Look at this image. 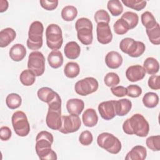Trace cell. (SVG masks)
Returning a JSON list of instances; mask_svg holds the SVG:
<instances>
[{
    "mask_svg": "<svg viewBox=\"0 0 160 160\" xmlns=\"http://www.w3.org/2000/svg\"><path fill=\"white\" fill-rule=\"evenodd\" d=\"M122 129L127 134H135L143 138L147 136L149 133V124L142 114L137 113L124 122Z\"/></svg>",
    "mask_w": 160,
    "mask_h": 160,
    "instance_id": "6da1fadb",
    "label": "cell"
},
{
    "mask_svg": "<svg viewBox=\"0 0 160 160\" xmlns=\"http://www.w3.org/2000/svg\"><path fill=\"white\" fill-rule=\"evenodd\" d=\"M48 111L46 117L48 127L52 130H59L61 126V99L58 94L48 103Z\"/></svg>",
    "mask_w": 160,
    "mask_h": 160,
    "instance_id": "7a4b0ae2",
    "label": "cell"
},
{
    "mask_svg": "<svg viewBox=\"0 0 160 160\" xmlns=\"http://www.w3.org/2000/svg\"><path fill=\"white\" fill-rule=\"evenodd\" d=\"M44 26L41 22L39 21H33L29 29L28 39L26 41L28 48L33 51L38 50L42 46V35Z\"/></svg>",
    "mask_w": 160,
    "mask_h": 160,
    "instance_id": "3957f363",
    "label": "cell"
},
{
    "mask_svg": "<svg viewBox=\"0 0 160 160\" xmlns=\"http://www.w3.org/2000/svg\"><path fill=\"white\" fill-rule=\"evenodd\" d=\"M77 37L84 45H90L92 42V23L88 18H79L75 23Z\"/></svg>",
    "mask_w": 160,
    "mask_h": 160,
    "instance_id": "277c9868",
    "label": "cell"
},
{
    "mask_svg": "<svg viewBox=\"0 0 160 160\" xmlns=\"http://www.w3.org/2000/svg\"><path fill=\"white\" fill-rule=\"evenodd\" d=\"M97 143L99 147L114 154L119 153L122 148L119 139L109 132L100 134L98 136Z\"/></svg>",
    "mask_w": 160,
    "mask_h": 160,
    "instance_id": "5b68a950",
    "label": "cell"
},
{
    "mask_svg": "<svg viewBox=\"0 0 160 160\" xmlns=\"http://www.w3.org/2000/svg\"><path fill=\"white\" fill-rule=\"evenodd\" d=\"M119 48L124 53L128 54L129 56L138 58L144 52L146 46L141 41H135L131 38H125L121 41Z\"/></svg>",
    "mask_w": 160,
    "mask_h": 160,
    "instance_id": "8992f818",
    "label": "cell"
},
{
    "mask_svg": "<svg viewBox=\"0 0 160 160\" xmlns=\"http://www.w3.org/2000/svg\"><path fill=\"white\" fill-rule=\"evenodd\" d=\"M46 44L52 50H58L63 42L62 32L61 28L56 24H51L46 29Z\"/></svg>",
    "mask_w": 160,
    "mask_h": 160,
    "instance_id": "52a82bcc",
    "label": "cell"
},
{
    "mask_svg": "<svg viewBox=\"0 0 160 160\" xmlns=\"http://www.w3.org/2000/svg\"><path fill=\"white\" fill-rule=\"evenodd\" d=\"M12 125L15 133L21 137L28 135L30 132V125L26 114L21 111L13 113L11 118Z\"/></svg>",
    "mask_w": 160,
    "mask_h": 160,
    "instance_id": "ba28073f",
    "label": "cell"
},
{
    "mask_svg": "<svg viewBox=\"0 0 160 160\" xmlns=\"http://www.w3.org/2000/svg\"><path fill=\"white\" fill-rule=\"evenodd\" d=\"M28 68L36 76H42L45 71V58L43 54L38 51L31 52L28 57Z\"/></svg>",
    "mask_w": 160,
    "mask_h": 160,
    "instance_id": "9c48e42d",
    "label": "cell"
},
{
    "mask_svg": "<svg viewBox=\"0 0 160 160\" xmlns=\"http://www.w3.org/2000/svg\"><path fill=\"white\" fill-rule=\"evenodd\" d=\"M51 142L45 139L36 140V152L41 160H56L58 159L57 154L51 149Z\"/></svg>",
    "mask_w": 160,
    "mask_h": 160,
    "instance_id": "30bf717a",
    "label": "cell"
},
{
    "mask_svg": "<svg viewBox=\"0 0 160 160\" xmlns=\"http://www.w3.org/2000/svg\"><path fill=\"white\" fill-rule=\"evenodd\" d=\"M99 87L98 81L92 77H87L77 81L74 89L79 95L86 96L96 92Z\"/></svg>",
    "mask_w": 160,
    "mask_h": 160,
    "instance_id": "8fae6325",
    "label": "cell"
},
{
    "mask_svg": "<svg viewBox=\"0 0 160 160\" xmlns=\"http://www.w3.org/2000/svg\"><path fill=\"white\" fill-rule=\"evenodd\" d=\"M81 126L79 116L70 114L62 116V123L59 131L63 134H69L78 131Z\"/></svg>",
    "mask_w": 160,
    "mask_h": 160,
    "instance_id": "7c38bea8",
    "label": "cell"
},
{
    "mask_svg": "<svg viewBox=\"0 0 160 160\" xmlns=\"http://www.w3.org/2000/svg\"><path fill=\"white\" fill-rule=\"evenodd\" d=\"M96 34L98 41L102 44H109L112 41V34L108 23H98L96 27Z\"/></svg>",
    "mask_w": 160,
    "mask_h": 160,
    "instance_id": "4fadbf2b",
    "label": "cell"
},
{
    "mask_svg": "<svg viewBox=\"0 0 160 160\" xmlns=\"http://www.w3.org/2000/svg\"><path fill=\"white\" fill-rule=\"evenodd\" d=\"M98 111L101 118L105 120H111L116 116L115 100L106 101L101 102Z\"/></svg>",
    "mask_w": 160,
    "mask_h": 160,
    "instance_id": "5bb4252c",
    "label": "cell"
},
{
    "mask_svg": "<svg viewBox=\"0 0 160 160\" xmlns=\"http://www.w3.org/2000/svg\"><path fill=\"white\" fill-rule=\"evenodd\" d=\"M146 75L144 68L140 65H132L129 66L126 71V76L131 82H137L142 80Z\"/></svg>",
    "mask_w": 160,
    "mask_h": 160,
    "instance_id": "9a60e30c",
    "label": "cell"
},
{
    "mask_svg": "<svg viewBox=\"0 0 160 160\" xmlns=\"http://www.w3.org/2000/svg\"><path fill=\"white\" fill-rule=\"evenodd\" d=\"M122 61L123 59L122 56L117 51H110L105 57V63L110 69L119 68L122 65Z\"/></svg>",
    "mask_w": 160,
    "mask_h": 160,
    "instance_id": "2e32d148",
    "label": "cell"
},
{
    "mask_svg": "<svg viewBox=\"0 0 160 160\" xmlns=\"http://www.w3.org/2000/svg\"><path fill=\"white\" fill-rule=\"evenodd\" d=\"M84 108V102L78 98L69 99L66 102V109L69 114L80 115Z\"/></svg>",
    "mask_w": 160,
    "mask_h": 160,
    "instance_id": "e0dca14e",
    "label": "cell"
},
{
    "mask_svg": "<svg viewBox=\"0 0 160 160\" xmlns=\"http://www.w3.org/2000/svg\"><path fill=\"white\" fill-rule=\"evenodd\" d=\"M147 156V151L145 147L137 145L134 146L128 152L125 157L126 160H144Z\"/></svg>",
    "mask_w": 160,
    "mask_h": 160,
    "instance_id": "ac0fdd59",
    "label": "cell"
},
{
    "mask_svg": "<svg viewBox=\"0 0 160 160\" xmlns=\"http://www.w3.org/2000/svg\"><path fill=\"white\" fill-rule=\"evenodd\" d=\"M16 33L11 28L3 29L0 32V47L5 48L12 42L16 38Z\"/></svg>",
    "mask_w": 160,
    "mask_h": 160,
    "instance_id": "d6986e66",
    "label": "cell"
},
{
    "mask_svg": "<svg viewBox=\"0 0 160 160\" xmlns=\"http://www.w3.org/2000/svg\"><path fill=\"white\" fill-rule=\"evenodd\" d=\"M82 120L85 126L92 128L97 124L98 116L94 109L88 108L83 112L82 115Z\"/></svg>",
    "mask_w": 160,
    "mask_h": 160,
    "instance_id": "ffe728a7",
    "label": "cell"
},
{
    "mask_svg": "<svg viewBox=\"0 0 160 160\" xmlns=\"http://www.w3.org/2000/svg\"><path fill=\"white\" fill-rule=\"evenodd\" d=\"M26 49L22 44H16L13 45L9 52L11 59L16 62L22 61L26 56Z\"/></svg>",
    "mask_w": 160,
    "mask_h": 160,
    "instance_id": "44dd1931",
    "label": "cell"
},
{
    "mask_svg": "<svg viewBox=\"0 0 160 160\" xmlns=\"http://www.w3.org/2000/svg\"><path fill=\"white\" fill-rule=\"evenodd\" d=\"M64 52L66 58L70 59H75L80 55L81 48L76 42L70 41L65 45Z\"/></svg>",
    "mask_w": 160,
    "mask_h": 160,
    "instance_id": "7402d4cb",
    "label": "cell"
},
{
    "mask_svg": "<svg viewBox=\"0 0 160 160\" xmlns=\"http://www.w3.org/2000/svg\"><path fill=\"white\" fill-rule=\"evenodd\" d=\"M116 115L124 116L126 115L132 108V102L128 99H121L115 101Z\"/></svg>",
    "mask_w": 160,
    "mask_h": 160,
    "instance_id": "603a6c76",
    "label": "cell"
},
{
    "mask_svg": "<svg viewBox=\"0 0 160 160\" xmlns=\"http://www.w3.org/2000/svg\"><path fill=\"white\" fill-rule=\"evenodd\" d=\"M48 61L51 68L54 69L60 68L62 65L64 61L63 56L61 52L59 50H52L48 54Z\"/></svg>",
    "mask_w": 160,
    "mask_h": 160,
    "instance_id": "cb8c5ba5",
    "label": "cell"
},
{
    "mask_svg": "<svg viewBox=\"0 0 160 160\" xmlns=\"http://www.w3.org/2000/svg\"><path fill=\"white\" fill-rule=\"evenodd\" d=\"M142 67L148 74L154 75L159 70V63L155 58L149 57L144 60Z\"/></svg>",
    "mask_w": 160,
    "mask_h": 160,
    "instance_id": "d4e9b609",
    "label": "cell"
},
{
    "mask_svg": "<svg viewBox=\"0 0 160 160\" xmlns=\"http://www.w3.org/2000/svg\"><path fill=\"white\" fill-rule=\"evenodd\" d=\"M57 92L48 87H42L38 89L37 95L38 98L42 102L48 103L56 96Z\"/></svg>",
    "mask_w": 160,
    "mask_h": 160,
    "instance_id": "484cf974",
    "label": "cell"
},
{
    "mask_svg": "<svg viewBox=\"0 0 160 160\" xmlns=\"http://www.w3.org/2000/svg\"><path fill=\"white\" fill-rule=\"evenodd\" d=\"M80 72L79 64L76 62H68L64 68V73L65 76L69 78H74L77 77Z\"/></svg>",
    "mask_w": 160,
    "mask_h": 160,
    "instance_id": "4316f807",
    "label": "cell"
},
{
    "mask_svg": "<svg viewBox=\"0 0 160 160\" xmlns=\"http://www.w3.org/2000/svg\"><path fill=\"white\" fill-rule=\"evenodd\" d=\"M35 74L30 69H25L22 71L19 76L21 82L25 86L32 85L36 81Z\"/></svg>",
    "mask_w": 160,
    "mask_h": 160,
    "instance_id": "83f0119b",
    "label": "cell"
},
{
    "mask_svg": "<svg viewBox=\"0 0 160 160\" xmlns=\"http://www.w3.org/2000/svg\"><path fill=\"white\" fill-rule=\"evenodd\" d=\"M142 102L148 108H155L159 102V96L155 92H148L143 96Z\"/></svg>",
    "mask_w": 160,
    "mask_h": 160,
    "instance_id": "f1b7e54d",
    "label": "cell"
},
{
    "mask_svg": "<svg viewBox=\"0 0 160 160\" xmlns=\"http://www.w3.org/2000/svg\"><path fill=\"white\" fill-rule=\"evenodd\" d=\"M61 17L66 21H73L78 15V10L74 6L68 5L64 7L61 11Z\"/></svg>",
    "mask_w": 160,
    "mask_h": 160,
    "instance_id": "f546056e",
    "label": "cell"
},
{
    "mask_svg": "<svg viewBox=\"0 0 160 160\" xmlns=\"http://www.w3.org/2000/svg\"><path fill=\"white\" fill-rule=\"evenodd\" d=\"M128 25L130 29L134 28L138 24L139 16L138 15L132 11L125 12L121 18Z\"/></svg>",
    "mask_w": 160,
    "mask_h": 160,
    "instance_id": "4dcf8cb0",
    "label": "cell"
},
{
    "mask_svg": "<svg viewBox=\"0 0 160 160\" xmlns=\"http://www.w3.org/2000/svg\"><path fill=\"white\" fill-rule=\"evenodd\" d=\"M22 103V98L18 94L11 93L6 98V104L11 109L18 108Z\"/></svg>",
    "mask_w": 160,
    "mask_h": 160,
    "instance_id": "1f68e13d",
    "label": "cell"
},
{
    "mask_svg": "<svg viewBox=\"0 0 160 160\" xmlns=\"http://www.w3.org/2000/svg\"><path fill=\"white\" fill-rule=\"evenodd\" d=\"M141 19L142 25L146 29L153 28L158 23L153 14L149 11H145L141 14Z\"/></svg>",
    "mask_w": 160,
    "mask_h": 160,
    "instance_id": "d6a6232c",
    "label": "cell"
},
{
    "mask_svg": "<svg viewBox=\"0 0 160 160\" xmlns=\"http://www.w3.org/2000/svg\"><path fill=\"white\" fill-rule=\"evenodd\" d=\"M146 34L152 44L155 45L160 44V28L159 23H157L153 28L146 29Z\"/></svg>",
    "mask_w": 160,
    "mask_h": 160,
    "instance_id": "836d02e7",
    "label": "cell"
},
{
    "mask_svg": "<svg viewBox=\"0 0 160 160\" xmlns=\"http://www.w3.org/2000/svg\"><path fill=\"white\" fill-rule=\"evenodd\" d=\"M107 8L113 16H118L123 11V6L119 0L109 1L107 4Z\"/></svg>",
    "mask_w": 160,
    "mask_h": 160,
    "instance_id": "e575fe53",
    "label": "cell"
},
{
    "mask_svg": "<svg viewBox=\"0 0 160 160\" xmlns=\"http://www.w3.org/2000/svg\"><path fill=\"white\" fill-rule=\"evenodd\" d=\"M121 2H122L126 6L138 11L143 9L146 7L147 3L146 1L139 0H122Z\"/></svg>",
    "mask_w": 160,
    "mask_h": 160,
    "instance_id": "d590c367",
    "label": "cell"
},
{
    "mask_svg": "<svg viewBox=\"0 0 160 160\" xmlns=\"http://www.w3.org/2000/svg\"><path fill=\"white\" fill-rule=\"evenodd\" d=\"M147 147L153 151H159L160 150V136H151L148 137L146 141Z\"/></svg>",
    "mask_w": 160,
    "mask_h": 160,
    "instance_id": "8d00e7d4",
    "label": "cell"
},
{
    "mask_svg": "<svg viewBox=\"0 0 160 160\" xmlns=\"http://www.w3.org/2000/svg\"><path fill=\"white\" fill-rule=\"evenodd\" d=\"M114 31L118 35L126 34L130 29L127 23L121 18L118 19L113 26Z\"/></svg>",
    "mask_w": 160,
    "mask_h": 160,
    "instance_id": "74e56055",
    "label": "cell"
},
{
    "mask_svg": "<svg viewBox=\"0 0 160 160\" xmlns=\"http://www.w3.org/2000/svg\"><path fill=\"white\" fill-rule=\"evenodd\" d=\"M104 82L105 85L108 87L112 88L116 86L120 82L119 76L113 72H110L106 74L104 78Z\"/></svg>",
    "mask_w": 160,
    "mask_h": 160,
    "instance_id": "f35d334b",
    "label": "cell"
},
{
    "mask_svg": "<svg viewBox=\"0 0 160 160\" xmlns=\"http://www.w3.org/2000/svg\"><path fill=\"white\" fill-rule=\"evenodd\" d=\"M94 18L97 24L99 22H106L109 24L111 19L109 13L104 9L97 11L94 14Z\"/></svg>",
    "mask_w": 160,
    "mask_h": 160,
    "instance_id": "ab89813d",
    "label": "cell"
},
{
    "mask_svg": "<svg viewBox=\"0 0 160 160\" xmlns=\"http://www.w3.org/2000/svg\"><path fill=\"white\" fill-rule=\"evenodd\" d=\"M79 141L82 145L89 146L93 141V136L92 133L89 131H82L79 138Z\"/></svg>",
    "mask_w": 160,
    "mask_h": 160,
    "instance_id": "60d3db41",
    "label": "cell"
},
{
    "mask_svg": "<svg viewBox=\"0 0 160 160\" xmlns=\"http://www.w3.org/2000/svg\"><path fill=\"white\" fill-rule=\"evenodd\" d=\"M127 96L131 98H136L142 94V89L136 84H131L126 88Z\"/></svg>",
    "mask_w": 160,
    "mask_h": 160,
    "instance_id": "b9f144b4",
    "label": "cell"
},
{
    "mask_svg": "<svg viewBox=\"0 0 160 160\" xmlns=\"http://www.w3.org/2000/svg\"><path fill=\"white\" fill-rule=\"evenodd\" d=\"M39 3L42 8L48 11H52L55 9L58 6L59 1L58 0L48 1V0H41Z\"/></svg>",
    "mask_w": 160,
    "mask_h": 160,
    "instance_id": "7bdbcfd3",
    "label": "cell"
},
{
    "mask_svg": "<svg viewBox=\"0 0 160 160\" xmlns=\"http://www.w3.org/2000/svg\"><path fill=\"white\" fill-rule=\"evenodd\" d=\"M148 86L154 90L160 89V77L158 75H152L148 79Z\"/></svg>",
    "mask_w": 160,
    "mask_h": 160,
    "instance_id": "ee69618b",
    "label": "cell"
},
{
    "mask_svg": "<svg viewBox=\"0 0 160 160\" xmlns=\"http://www.w3.org/2000/svg\"><path fill=\"white\" fill-rule=\"evenodd\" d=\"M111 92L116 96V97L121 98L127 95V89L126 88L122 86H116L112 88H111Z\"/></svg>",
    "mask_w": 160,
    "mask_h": 160,
    "instance_id": "f6af8a7d",
    "label": "cell"
},
{
    "mask_svg": "<svg viewBox=\"0 0 160 160\" xmlns=\"http://www.w3.org/2000/svg\"><path fill=\"white\" fill-rule=\"evenodd\" d=\"M12 136V132L8 126H2L0 129V138L2 141H8Z\"/></svg>",
    "mask_w": 160,
    "mask_h": 160,
    "instance_id": "bcb514c9",
    "label": "cell"
},
{
    "mask_svg": "<svg viewBox=\"0 0 160 160\" xmlns=\"http://www.w3.org/2000/svg\"><path fill=\"white\" fill-rule=\"evenodd\" d=\"M40 139H45L50 141L51 142H53L54 141V138L51 133H50L48 131H40L36 136V140H38Z\"/></svg>",
    "mask_w": 160,
    "mask_h": 160,
    "instance_id": "7dc6e473",
    "label": "cell"
},
{
    "mask_svg": "<svg viewBox=\"0 0 160 160\" xmlns=\"http://www.w3.org/2000/svg\"><path fill=\"white\" fill-rule=\"evenodd\" d=\"M9 7L8 1L6 0H1L0 1V12H3L6 11Z\"/></svg>",
    "mask_w": 160,
    "mask_h": 160,
    "instance_id": "c3c4849f",
    "label": "cell"
}]
</instances>
